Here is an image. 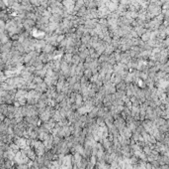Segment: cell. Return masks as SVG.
<instances>
[{
  "label": "cell",
  "instance_id": "cell-1",
  "mask_svg": "<svg viewBox=\"0 0 169 169\" xmlns=\"http://www.w3.org/2000/svg\"><path fill=\"white\" fill-rule=\"evenodd\" d=\"M62 17H61V15H59V14H51V16L50 17V19H49V21L50 22H53V23H58V24H60V22L62 21Z\"/></svg>",
  "mask_w": 169,
  "mask_h": 169
},
{
  "label": "cell",
  "instance_id": "cell-2",
  "mask_svg": "<svg viewBox=\"0 0 169 169\" xmlns=\"http://www.w3.org/2000/svg\"><path fill=\"white\" fill-rule=\"evenodd\" d=\"M42 50H43V53L50 54V53H52V52L54 51V47H53V46H51L50 44H46V46H45Z\"/></svg>",
  "mask_w": 169,
  "mask_h": 169
},
{
  "label": "cell",
  "instance_id": "cell-3",
  "mask_svg": "<svg viewBox=\"0 0 169 169\" xmlns=\"http://www.w3.org/2000/svg\"><path fill=\"white\" fill-rule=\"evenodd\" d=\"M36 89H37V91H39L40 93H44V92H47L48 86L43 82V83H41V84H37V86H36Z\"/></svg>",
  "mask_w": 169,
  "mask_h": 169
},
{
  "label": "cell",
  "instance_id": "cell-4",
  "mask_svg": "<svg viewBox=\"0 0 169 169\" xmlns=\"http://www.w3.org/2000/svg\"><path fill=\"white\" fill-rule=\"evenodd\" d=\"M46 44H47V42L45 41V40H40V41H36L35 42V47L40 51V50H42L45 46H46Z\"/></svg>",
  "mask_w": 169,
  "mask_h": 169
},
{
  "label": "cell",
  "instance_id": "cell-5",
  "mask_svg": "<svg viewBox=\"0 0 169 169\" xmlns=\"http://www.w3.org/2000/svg\"><path fill=\"white\" fill-rule=\"evenodd\" d=\"M91 40V36L90 35H82L81 38H80V42L81 44H84V45H87Z\"/></svg>",
  "mask_w": 169,
  "mask_h": 169
},
{
  "label": "cell",
  "instance_id": "cell-6",
  "mask_svg": "<svg viewBox=\"0 0 169 169\" xmlns=\"http://www.w3.org/2000/svg\"><path fill=\"white\" fill-rule=\"evenodd\" d=\"M135 29V31L137 32V34H138V37H140L141 35H143L145 32L147 31L144 27H135L134 28Z\"/></svg>",
  "mask_w": 169,
  "mask_h": 169
},
{
  "label": "cell",
  "instance_id": "cell-7",
  "mask_svg": "<svg viewBox=\"0 0 169 169\" xmlns=\"http://www.w3.org/2000/svg\"><path fill=\"white\" fill-rule=\"evenodd\" d=\"M117 87H116V90L117 91H126V89H127V84L124 82V81H122V82H120L118 84H116Z\"/></svg>",
  "mask_w": 169,
  "mask_h": 169
},
{
  "label": "cell",
  "instance_id": "cell-8",
  "mask_svg": "<svg viewBox=\"0 0 169 169\" xmlns=\"http://www.w3.org/2000/svg\"><path fill=\"white\" fill-rule=\"evenodd\" d=\"M81 62V60H80V58L78 57V55L77 54H73L72 55V59H71V64L72 65H78V64Z\"/></svg>",
  "mask_w": 169,
  "mask_h": 169
},
{
  "label": "cell",
  "instance_id": "cell-9",
  "mask_svg": "<svg viewBox=\"0 0 169 169\" xmlns=\"http://www.w3.org/2000/svg\"><path fill=\"white\" fill-rule=\"evenodd\" d=\"M86 11H87V9H86V7H85V6L81 7V8L78 9V11H77L76 16H77V17H84V16H85V14H86Z\"/></svg>",
  "mask_w": 169,
  "mask_h": 169
},
{
  "label": "cell",
  "instance_id": "cell-10",
  "mask_svg": "<svg viewBox=\"0 0 169 169\" xmlns=\"http://www.w3.org/2000/svg\"><path fill=\"white\" fill-rule=\"evenodd\" d=\"M72 55L73 54H70V53H65L63 55V60L64 62H66L67 64H71V59H72Z\"/></svg>",
  "mask_w": 169,
  "mask_h": 169
},
{
  "label": "cell",
  "instance_id": "cell-11",
  "mask_svg": "<svg viewBox=\"0 0 169 169\" xmlns=\"http://www.w3.org/2000/svg\"><path fill=\"white\" fill-rule=\"evenodd\" d=\"M140 37H141V39H140L141 41H143V42H147L149 39H150V31L147 30L143 35H141Z\"/></svg>",
  "mask_w": 169,
  "mask_h": 169
},
{
  "label": "cell",
  "instance_id": "cell-12",
  "mask_svg": "<svg viewBox=\"0 0 169 169\" xmlns=\"http://www.w3.org/2000/svg\"><path fill=\"white\" fill-rule=\"evenodd\" d=\"M31 2L33 3V5H35V6H40V1L39 0H31Z\"/></svg>",
  "mask_w": 169,
  "mask_h": 169
},
{
  "label": "cell",
  "instance_id": "cell-13",
  "mask_svg": "<svg viewBox=\"0 0 169 169\" xmlns=\"http://www.w3.org/2000/svg\"><path fill=\"white\" fill-rule=\"evenodd\" d=\"M34 82H36V83H38V84H41V83H43V79L42 78H35L34 79Z\"/></svg>",
  "mask_w": 169,
  "mask_h": 169
}]
</instances>
